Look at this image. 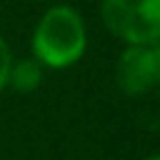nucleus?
Listing matches in <instances>:
<instances>
[{
	"label": "nucleus",
	"instance_id": "nucleus-1",
	"mask_svg": "<svg viewBox=\"0 0 160 160\" xmlns=\"http://www.w3.org/2000/svg\"><path fill=\"white\" fill-rule=\"evenodd\" d=\"M30 50L42 68L65 70L75 65L88 50V25L72 5H50L35 22Z\"/></svg>",
	"mask_w": 160,
	"mask_h": 160
},
{
	"label": "nucleus",
	"instance_id": "nucleus-2",
	"mask_svg": "<svg viewBox=\"0 0 160 160\" xmlns=\"http://www.w3.org/2000/svg\"><path fill=\"white\" fill-rule=\"evenodd\" d=\"M100 20L125 45L160 40V0H100Z\"/></svg>",
	"mask_w": 160,
	"mask_h": 160
},
{
	"label": "nucleus",
	"instance_id": "nucleus-3",
	"mask_svg": "<svg viewBox=\"0 0 160 160\" xmlns=\"http://www.w3.org/2000/svg\"><path fill=\"white\" fill-rule=\"evenodd\" d=\"M115 82L130 95H148L160 88V40L150 45H125L115 62Z\"/></svg>",
	"mask_w": 160,
	"mask_h": 160
},
{
	"label": "nucleus",
	"instance_id": "nucleus-4",
	"mask_svg": "<svg viewBox=\"0 0 160 160\" xmlns=\"http://www.w3.org/2000/svg\"><path fill=\"white\" fill-rule=\"evenodd\" d=\"M45 78V68L35 60V58H22V60H15L12 68H10V78H8V88H12L15 92H32L38 90V85L42 82Z\"/></svg>",
	"mask_w": 160,
	"mask_h": 160
},
{
	"label": "nucleus",
	"instance_id": "nucleus-5",
	"mask_svg": "<svg viewBox=\"0 0 160 160\" xmlns=\"http://www.w3.org/2000/svg\"><path fill=\"white\" fill-rule=\"evenodd\" d=\"M15 62V55H12V48L10 42L0 35V92L8 88V78H10V68Z\"/></svg>",
	"mask_w": 160,
	"mask_h": 160
},
{
	"label": "nucleus",
	"instance_id": "nucleus-6",
	"mask_svg": "<svg viewBox=\"0 0 160 160\" xmlns=\"http://www.w3.org/2000/svg\"><path fill=\"white\" fill-rule=\"evenodd\" d=\"M142 160H160V152H155V155H148V158H142Z\"/></svg>",
	"mask_w": 160,
	"mask_h": 160
}]
</instances>
